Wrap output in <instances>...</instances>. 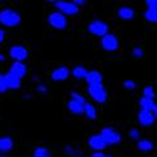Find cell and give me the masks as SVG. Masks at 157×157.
<instances>
[{"label":"cell","instance_id":"1","mask_svg":"<svg viewBox=\"0 0 157 157\" xmlns=\"http://www.w3.org/2000/svg\"><path fill=\"white\" fill-rule=\"evenodd\" d=\"M20 21H21V17L18 11L9 9V8L0 10V24L4 25V27L14 28L20 24Z\"/></svg>","mask_w":157,"mask_h":157},{"label":"cell","instance_id":"2","mask_svg":"<svg viewBox=\"0 0 157 157\" xmlns=\"http://www.w3.org/2000/svg\"><path fill=\"white\" fill-rule=\"evenodd\" d=\"M99 136L102 137L104 143L107 145V147L118 145V143H121V141H122V135L117 129H114L113 127H103L99 132Z\"/></svg>","mask_w":157,"mask_h":157},{"label":"cell","instance_id":"3","mask_svg":"<svg viewBox=\"0 0 157 157\" xmlns=\"http://www.w3.org/2000/svg\"><path fill=\"white\" fill-rule=\"evenodd\" d=\"M87 92H88V96L90 97V99L98 104L107 102V99H108V92H107V89L104 88L103 83L102 84H94V86H88Z\"/></svg>","mask_w":157,"mask_h":157},{"label":"cell","instance_id":"4","mask_svg":"<svg viewBox=\"0 0 157 157\" xmlns=\"http://www.w3.org/2000/svg\"><path fill=\"white\" fill-rule=\"evenodd\" d=\"M87 29H88V33H90L94 36H98V38H102L103 35H106L109 33V25L104 21V20H101V19H93L90 20L87 25Z\"/></svg>","mask_w":157,"mask_h":157},{"label":"cell","instance_id":"5","mask_svg":"<svg viewBox=\"0 0 157 157\" xmlns=\"http://www.w3.org/2000/svg\"><path fill=\"white\" fill-rule=\"evenodd\" d=\"M57 8V11L62 13L64 17H73L79 13L78 8L73 2H67V0H57V2H52Z\"/></svg>","mask_w":157,"mask_h":157},{"label":"cell","instance_id":"6","mask_svg":"<svg viewBox=\"0 0 157 157\" xmlns=\"http://www.w3.org/2000/svg\"><path fill=\"white\" fill-rule=\"evenodd\" d=\"M47 21L48 24L50 25L53 29H57V30H64L65 28H67L68 25V19L67 17H64L62 13L59 11H52L50 14L48 15L47 18Z\"/></svg>","mask_w":157,"mask_h":157},{"label":"cell","instance_id":"7","mask_svg":"<svg viewBox=\"0 0 157 157\" xmlns=\"http://www.w3.org/2000/svg\"><path fill=\"white\" fill-rule=\"evenodd\" d=\"M101 48L104 52H108V53H113V52H117L120 48V40L117 38L116 34L108 33L106 35H103L101 38Z\"/></svg>","mask_w":157,"mask_h":157},{"label":"cell","instance_id":"8","mask_svg":"<svg viewBox=\"0 0 157 157\" xmlns=\"http://www.w3.org/2000/svg\"><path fill=\"white\" fill-rule=\"evenodd\" d=\"M9 56L11 59H14V62H23L24 63V60L29 56V52L23 45H13L9 49Z\"/></svg>","mask_w":157,"mask_h":157},{"label":"cell","instance_id":"9","mask_svg":"<svg viewBox=\"0 0 157 157\" xmlns=\"http://www.w3.org/2000/svg\"><path fill=\"white\" fill-rule=\"evenodd\" d=\"M69 75H71V69L68 67H65V65L53 69V72L50 73V78L53 82H64L68 79Z\"/></svg>","mask_w":157,"mask_h":157},{"label":"cell","instance_id":"10","mask_svg":"<svg viewBox=\"0 0 157 157\" xmlns=\"http://www.w3.org/2000/svg\"><path fill=\"white\" fill-rule=\"evenodd\" d=\"M88 146L93 152H103L107 148V145L104 143V141L102 140V137L99 136V133L97 135H92L88 138Z\"/></svg>","mask_w":157,"mask_h":157},{"label":"cell","instance_id":"11","mask_svg":"<svg viewBox=\"0 0 157 157\" xmlns=\"http://www.w3.org/2000/svg\"><path fill=\"white\" fill-rule=\"evenodd\" d=\"M137 121H138V124L142 127H151L156 122V118L153 116V112L140 109V112L137 113Z\"/></svg>","mask_w":157,"mask_h":157},{"label":"cell","instance_id":"12","mask_svg":"<svg viewBox=\"0 0 157 157\" xmlns=\"http://www.w3.org/2000/svg\"><path fill=\"white\" fill-rule=\"evenodd\" d=\"M27 72H28V68L23 62H13V64L10 65V71H9V73L18 77L19 79H23L27 75Z\"/></svg>","mask_w":157,"mask_h":157},{"label":"cell","instance_id":"13","mask_svg":"<svg viewBox=\"0 0 157 157\" xmlns=\"http://www.w3.org/2000/svg\"><path fill=\"white\" fill-rule=\"evenodd\" d=\"M84 81L87 82L88 86H94V84H102L103 83V75L99 71H88L87 75L84 78Z\"/></svg>","mask_w":157,"mask_h":157},{"label":"cell","instance_id":"14","mask_svg":"<svg viewBox=\"0 0 157 157\" xmlns=\"http://www.w3.org/2000/svg\"><path fill=\"white\" fill-rule=\"evenodd\" d=\"M117 17H118L121 20H124V21H128V20H132L135 19L136 17V11L131 6H121L118 8V10H117Z\"/></svg>","mask_w":157,"mask_h":157},{"label":"cell","instance_id":"15","mask_svg":"<svg viewBox=\"0 0 157 157\" xmlns=\"http://www.w3.org/2000/svg\"><path fill=\"white\" fill-rule=\"evenodd\" d=\"M4 82H5L6 89H19L21 86V79H19L18 77L13 75L9 72L4 74Z\"/></svg>","mask_w":157,"mask_h":157},{"label":"cell","instance_id":"16","mask_svg":"<svg viewBox=\"0 0 157 157\" xmlns=\"http://www.w3.org/2000/svg\"><path fill=\"white\" fill-rule=\"evenodd\" d=\"M83 114L87 117L88 120L94 121V120H97V117H98V111H97V108H96V106L93 103L86 102L84 106H83Z\"/></svg>","mask_w":157,"mask_h":157},{"label":"cell","instance_id":"17","mask_svg":"<svg viewBox=\"0 0 157 157\" xmlns=\"http://www.w3.org/2000/svg\"><path fill=\"white\" fill-rule=\"evenodd\" d=\"M14 148V141L9 136L0 137V152L2 153H8Z\"/></svg>","mask_w":157,"mask_h":157},{"label":"cell","instance_id":"18","mask_svg":"<svg viewBox=\"0 0 157 157\" xmlns=\"http://www.w3.org/2000/svg\"><path fill=\"white\" fill-rule=\"evenodd\" d=\"M138 106L141 108V111H148V112H153L156 108V102L155 99H150L146 97H141L138 99Z\"/></svg>","mask_w":157,"mask_h":157},{"label":"cell","instance_id":"19","mask_svg":"<svg viewBox=\"0 0 157 157\" xmlns=\"http://www.w3.org/2000/svg\"><path fill=\"white\" fill-rule=\"evenodd\" d=\"M137 150L141 152H150L155 148V143L148 138H140L137 141Z\"/></svg>","mask_w":157,"mask_h":157},{"label":"cell","instance_id":"20","mask_svg":"<svg viewBox=\"0 0 157 157\" xmlns=\"http://www.w3.org/2000/svg\"><path fill=\"white\" fill-rule=\"evenodd\" d=\"M83 106L84 104H82V103H78V102H75V101H73V99H69L68 101V103H67V108H68V111L71 112V113H73V114H83Z\"/></svg>","mask_w":157,"mask_h":157},{"label":"cell","instance_id":"21","mask_svg":"<svg viewBox=\"0 0 157 157\" xmlns=\"http://www.w3.org/2000/svg\"><path fill=\"white\" fill-rule=\"evenodd\" d=\"M87 69L86 67H83V65H75V67L71 71V75L73 78H75V79L81 81V79H84L86 75H87Z\"/></svg>","mask_w":157,"mask_h":157},{"label":"cell","instance_id":"22","mask_svg":"<svg viewBox=\"0 0 157 157\" xmlns=\"http://www.w3.org/2000/svg\"><path fill=\"white\" fill-rule=\"evenodd\" d=\"M143 18L148 23H157V9H146Z\"/></svg>","mask_w":157,"mask_h":157},{"label":"cell","instance_id":"23","mask_svg":"<svg viewBox=\"0 0 157 157\" xmlns=\"http://www.w3.org/2000/svg\"><path fill=\"white\" fill-rule=\"evenodd\" d=\"M33 157H52V153L45 147H36L33 152Z\"/></svg>","mask_w":157,"mask_h":157},{"label":"cell","instance_id":"24","mask_svg":"<svg viewBox=\"0 0 157 157\" xmlns=\"http://www.w3.org/2000/svg\"><path fill=\"white\" fill-rule=\"evenodd\" d=\"M142 97H146V98H150V99H155V98H156L155 88H153L152 86L143 87V89H142Z\"/></svg>","mask_w":157,"mask_h":157},{"label":"cell","instance_id":"25","mask_svg":"<svg viewBox=\"0 0 157 157\" xmlns=\"http://www.w3.org/2000/svg\"><path fill=\"white\" fill-rule=\"evenodd\" d=\"M71 99H73V101H75L78 103H82V104H84L87 102L86 98H84V96H82L79 92H77V90H73V92H71Z\"/></svg>","mask_w":157,"mask_h":157},{"label":"cell","instance_id":"26","mask_svg":"<svg viewBox=\"0 0 157 157\" xmlns=\"http://www.w3.org/2000/svg\"><path fill=\"white\" fill-rule=\"evenodd\" d=\"M128 137H129L131 140H133V141H138V140L141 138V132H140V129L136 128V127L131 128V129L128 131Z\"/></svg>","mask_w":157,"mask_h":157},{"label":"cell","instance_id":"27","mask_svg":"<svg viewBox=\"0 0 157 157\" xmlns=\"http://www.w3.org/2000/svg\"><path fill=\"white\" fill-rule=\"evenodd\" d=\"M122 86L127 90H135L137 88V83L133 79H126V81H123V84Z\"/></svg>","mask_w":157,"mask_h":157},{"label":"cell","instance_id":"28","mask_svg":"<svg viewBox=\"0 0 157 157\" xmlns=\"http://www.w3.org/2000/svg\"><path fill=\"white\" fill-rule=\"evenodd\" d=\"M132 56L135 57V58H138V59H141V58H143V56H145V50H143V48L142 47H135L133 49H132Z\"/></svg>","mask_w":157,"mask_h":157},{"label":"cell","instance_id":"29","mask_svg":"<svg viewBox=\"0 0 157 157\" xmlns=\"http://www.w3.org/2000/svg\"><path fill=\"white\" fill-rule=\"evenodd\" d=\"M64 152L67 153L68 156H74V157H77L78 155L81 156V152H79V151H77L75 148H73L72 146H65V147H64Z\"/></svg>","mask_w":157,"mask_h":157},{"label":"cell","instance_id":"30","mask_svg":"<svg viewBox=\"0 0 157 157\" xmlns=\"http://www.w3.org/2000/svg\"><path fill=\"white\" fill-rule=\"evenodd\" d=\"M36 92L38 93H40V94H45L47 92H48V87L45 86V84H43V83H39V84H36Z\"/></svg>","mask_w":157,"mask_h":157},{"label":"cell","instance_id":"31","mask_svg":"<svg viewBox=\"0 0 157 157\" xmlns=\"http://www.w3.org/2000/svg\"><path fill=\"white\" fill-rule=\"evenodd\" d=\"M6 87H5V82H4V74L0 73V93L6 92Z\"/></svg>","mask_w":157,"mask_h":157},{"label":"cell","instance_id":"32","mask_svg":"<svg viewBox=\"0 0 157 157\" xmlns=\"http://www.w3.org/2000/svg\"><path fill=\"white\" fill-rule=\"evenodd\" d=\"M147 9H157V0H146Z\"/></svg>","mask_w":157,"mask_h":157},{"label":"cell","instance_id":"33","mask_svg":"<svg viewBox=\"0 0 157 157\" xmlns=\"http://www.w3.org/2000/svg\"><path fill=\"white\" fill-rule=\"evenodd\" d=\"M92 157H113V156L108 155V153H104V152H93Z\"/></svg>","mask_w":157,"mask_h":157},{"label":"cell","instance_id":"34","mask_svg":"<svg viewBox=\"0 0 157 157\" xmlns=\"http://www.w3.org/2000/svg\"><path fill=\"white\" fill-rule=\"evenodd\" d=\"M78 8H79V6H82V5H86L87 4V2H86V0H74V2H73Z\"/></svg>","mask_w":157,"mask_h":157},{"label":"cell","instance_id":"35","mask_svg":"<svg viewBox=\"0 0 157 157\" xmlns=\"http://www.w3.org/2000/svg\"><path fill=\"white\" fill-rule=\"evenodd\" d=\"M4 38H5V32L3 29H0V43L4 42Z\"/></svg>","mask_w":157,"mask_h":157},{"label":"cell","instance_id":"36","mask_svg":"<svg viewBox=\"0 0 157 157\" xmlns=\"http://www.w3.org/2000/svg\"><path fill=\"white\" fill-rule=\"evenodd\" d=\"M24 99H32V94H25L24 96Z\"/></svg>","mask_w":157,"mask_h":157},{"label":"cell","instance_id":"37","mask_svg":"<svg viewBox=\"0 0 157 157\" xmlns=\"http://www.w3.org/2000/svg\"><path fill=\"white\" fill-rule=\"evenodd\" d=\"M153 116H155V118L157 120V106H156V108H155V111H153Z\"/></svg>","mask_w":157,"mask_h":157},{"label":"cell","instance_id":"38","mask_svg":"<svg viewBox=\"0 0 157 157\" xmlns=\"http://www.w3.org/2000/svg\"><path fill=\"white\" fill-rule=\"evenodd\" d=\"M4 59H5V57H4L3 54H0V62H3Z\"/></svg>","mask_w":157,"mask_h":157},{"label":"cell","instance_id":"39","mask_svg":"<svg viewBox=\"0 0 157 157\" xmlns=\"http://www.w3.org/2000/svg\"><path fill=\"white\" fill-rule=\"evenodd\" d=\"M33 81H35V82H36V81H39V78H38V77H33Z\"/></svg>","mask_w":157,"mask_h":157},{"label":"cell","instance_id":"40","mask_svg":"<svg viewBox=\"0 0 157 157\" xmlns=\"http://www.w3.org/2000/svg\"><path fill=\"white\" fill-rule=\"evenodd\" d=\"M0 157H6V156H0Z\"/></svg>","mask_w":157,"mask_h":157},{"label":"cell","instance_id":"41","mask_svg":"<svg viewBox=\"0 0 157 157\" xmlns=\"http://www.w3.org/2000/svg\"><path fill=\"white\" fill-rule=\"evenodd\" d=\"M156 106H157V102H156Z\"/></svg>","mask_w":157,"mask_h":157}]
</instances>
